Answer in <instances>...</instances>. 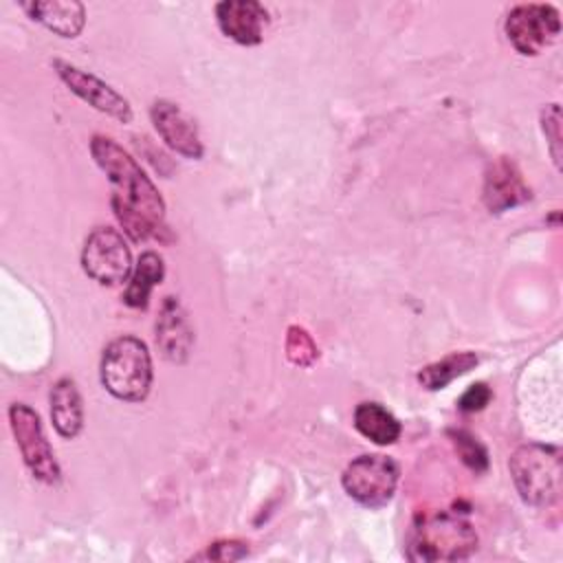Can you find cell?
Here are the masks:
<instances>
[{
  "label": "cell",
  "instance_id": "8992f818",
  "mask_svg": "<svg viewBox=\"0 0 563 563\" xmlns=\"http://www.w3.org/2000/svg\"><path fill=\"white\" fill-rule=\"evenodd\" d=\"M9 424L31 475L44 484H57L62 468L46 440L37 411L24 402H13L9 407Z\"/></svg>",
  "mask_w": 563,
  "mask_h": 563
},
{
  "label": "cell",
  "instance_id": "3957f363",
  "mask_svg": "<svg viewBox=\"0 0 563 563\" xmlns=\"http://www.w3.org/2000/svg\"><path fill=\"white\" fill-rule=\"evenodd\" d=\"M99 376L101 385L114 398L125 402L145 400L154 376L147 345L132 334H123L110 341L101 356Z\"/></svg>",
  "mask_w": 563,
  "mask_h": 563
},
{
  "label": "cell",
  "instance_id": "5b68a950",
  "mask_svg": "<svg viewBox=\"0 0 563 563\" xmlns=\"http://www.w3.org/2000/svg\"><path fill=\"white\" fill-rule=\"evenodd\" d=\"M398 464L380 453H365L352 460L343 475V490L365 508H383L391 501L398 486Z\"/></svg>",
  "mask_w": 563,
  "mask_h": 563
},
{
  "label": "cell",
  "instance_id": "30bf717a",
  "mask_svg": "<svg viewBox=\"0 0 563 563\" xmlns=\"http://www.w3.org/2000/svg\"><path fill=\"white\" fill-rule=\"evenodd\" d=\"M150 119L158 132V136L169 145L176 154L198 161L205 154L196 121L174 101L156 99L150 108Z\"/></svg>",
  "mask_w": 563,
  "mask_h": 563
},
{
  "label": "cell",
  "instance_id": "5bb4252c",
  "mask_svg": "<svg viewBox=\"0 0 563 563\" xmlns=\"http://www.w3.org/2000/svg\"><path fill=\"white\" fill-rule=\"evenodd\" d=\"M20 7L59 37H77L86 24V9L75 0H31Z\"/></svg>",
  "mask_w": 563,
  "mask_h": 563
},
{
  "label": "cell",
  "instance_id": "ac0fdd59",
  "mask_svg": "<svg viewBox=\"0 0 563 563\" xmlns=\"http://www.w3.org/2000/svg\"><path fill=\"white\" fill-rule=\"evenodd\" d=\"M477 363H479V358L475 352H468V350L451 352V354L442 356L440 361L424 365L416 378L424 389L438 391V389H444L449 383H453L457 376L471 372Z\"/></svg>",
  "mask_w": 563,
  "mask_h": 563
},
{
  "label": "cell",
  "instance_id": "6da1fadb",
  "mask_svg": "<svg viewBox=\"0 0 563 563\" xmlns=\"http://www.w3.org/2000/svg\"><path fill=\"white\" fill-rule=\"evenodd\" d=\"M90 154L110 180V205L123 233L134 242H169L165 200L141 165L117 141L101 134L92 136Z\"/></svg>",
  "mask_w": 563,
  "mask_h": 563
},
{
  "label": "cell",
  "instance_id": "4fadbf2b",
  "mask_svg": "<svg viewBox=\"0 0 563 563\" xmlns=\"http://www.w3.org/2000/svg\"><path fill=\"white\" fill-rule=\"evenodd\" d=\"M194 332L189 328L183 306L174 297H165L161 317L156 321V345L161 354L172 363H183L189 356Z\"/></svg>",
  "mask_w": 563,
  "mask_h": 563
},
{
  "label": "cell",
  "instance_id": "d6986e66",
  "mask_svg": "<svg viewBox=\"0 0 563 563\" xmlns=\"http://www.w3.org/2000/svg\"><path fill=\"white\" fill-rule=\"evenodd\" d=\"M286 356L292 365H299V367H310L319 352H317V345L312 341V336L299 328V325H290L288 328V334H286Z\"/></svg>",
  "mask_w": 563,
  "mask_h": 563
},
{
  "label": "cell",
  "instance_id": "52a82bcc",
  "mask_svg": "<svg viewBox=\"0 0 563 563\" xmlns=\"http://www.w3.org/2000/svg\"><path fill=\"white\" fill-rule=\"evenodd\" d=\"M508 42L519 55L532 57L550 46L561 33L559 9L545 2L517 4L504 22Z\"/></svg>",
  "mask_w": 563,
  "mask_h": 563
},
{
  "label": "cell",
  "instance_id": "ba28073f",
  "mask_svg": "<svg viewBox=\"0 0 563 563\" xmlns=\"http://www.w3.org/2000/svg\"><path fill=\"white\" fill-rule=\"evenodd\" d=\"M81 266L97 284L119 286L132 275V253L119 231L99 227L84 244Z\"/></svg>",
  "mask_w": 563,
  "mask_h": 563
},
{
  "label": "cell",
  "instance_id": "603a6c76",
  "mask_svg": "<svg viewBox=\"0 0 563 563\" xmlns=\"http://www.w3.org/2000/svg\"><path fill=\"white\" fill-rule=\"evenodd\" d=\"M490 398H493L490 387H488L486 383H475V385H471V387L462 394L457 407H460L462 411H466V413H473V411L484 409V407L490 402Z\"/></svg>",
  "mask_w": 563,
  "mask_h": 563
},
{
  "label": "cell",
  "instance_id": "e0dca14e",
  "mask_svg": "<svg viewBox=\"0 0 563 563\" xmlns=\"http://www.w3.org/2000/svg\"><path fill=\"white\" fill-rule=\"evenodd\" d=\"M165 277V264H163V257L154 251H145L132 275H130V282H128V288L123 292V301L125 306L130 308H136V310H143L147 308V301H150V295L152 290L163 282Z\"/></svg>",
  "mask_w": 563,
  "mask_h": 563
},
{
  "label": "cell",
  "instance_id": "7a4b0ae2",
  "mask_svg": "<svg viewBox=\"0 0 563 563\" xmlns=\"http://www.w3.org/2000/svg\"><path fill=\"white\" fill-rule=\"evenodd\" d=\"M475 550V528L453 512H429L418 517L407 537V559L418 563L464 561Z\"/></svg>",
  "mask_w": 563,
  "mask_h": 563
},
{
  "label": "cell",
  "instance_id": "2e32d148",
  "mask_svg": "<svg viewBox=\"0 0 563 563\" xmlns=\"http://www.w3.org/2000/svg\"><path fill=\"white\" fill-rule=\"evenodd\" d=\"M354 429L372 440L374 444L387 446L394 444L400 438V422L396 420V416L391 411H387L383 405L378 402H358L354 409Z\"/></svg>",
  "mask_w": 563,
  "mask_h": 563
},
{
  "label": "cell",
  "instance_id": "7c38bea8",
  "mask_svg": "<svg viewBox=\"0 0 563 563\" xmlns=\"http://www.w3.org/2000/svg\"><path fill=\"white\" fill-rule=\"evenodd\" d=\"M216 22L229 40L255 46L264 37L268 11L255 0H224L216 4Z\"/></svg>",
  "mask_w": 563,
  "mask_h": 563
},
{
  "label": "cell",
  "instance_id": "7402d4cb",
  "mask_svg": "<svg viewBox=\"0 0 563 563\" xmlns=\"http://www.w3.org/2000/svg\"><path fill=\"white\" fill-rule=\"evenodd\" d=\"M249 554V548L244 541L229 539V541H216L209 545V550L200 559H213V561H238Z\"/></svg>",
  "mask_w": 563,
  "mask_h": 563
},
{
  "label": "cell",
  "instance_id": "8fae6325",
  "mask_svg": "<svg viewBox=\"0 0 563 563\" xmlns=\"http://www.w3.org/2000/svg\"><path fill=\"white\" fill-rule=\"evenodd\" d=\"M482 200L490 213H504L530 200V187L523 183L519 167L510 158L499 156L488 165Z\"/></svg>",
  "mask_w": 563,
  "mask_h": 563
},
{
  "label": "cell",
  "instance_id": "ffe728a7",
  "mask_svg": "<svg viewBox=\"0 0 563 563\" xmlns=\"http://www.w3.org/2000/svg\"><path fill=\"white\" fill-rule=\"evenodd\" d=\"M451 438H453V444L462 457V462L475 471V473H482L486 471L488 466V453L486 449L477 442V438H473L468 431H451Z\"/></svg>",
  "mask_w": 563,
  "mask_h": 563
},
{
  "label": "cell",
  "instance_id": "9a60e30c",
  "mask_svg": "<svg viewBox=\"0 0 563 563\" xmlns=\"http://www.w3.org/2000/svg\"><path fill=\"white\" fill-rule=\"evenodd\" d=\"M51 420L55 431L73 440L84 427V402L73 378H59L51 389Z\"/></svg>",
  "mask_w": 563,
  "mask_h": 563
},
{
  "label": "cell",
  "instance_id": "9c48e42d",
  "mask_svg": "<svg viewBox=\"0 0 563 563\" xmlns=\"http://www.w3.org/2000/svg\"><path fill=\"white\" fill-rule=\"evenodd\" d=\"M53 68L59 75V79L70 88V92H75L81 101H86L99 112H106L108 117L121 123L132 121L130 101L123 95H119L110 84L101 81L92 73H86L64 59H53Z\"/></svg>",
  "mask_w": 563,
  "mask_h": 563
},
{
  "label": "cell",
  "instance_id": "277c9868",
  "mask_svg": "<svg viewBox=\"0 0 563 563\" xmlns=\"http://www.w3.org/2000/svg\"><path fill=\"white\" fill-rule=\"evenodd\" d=\"M519 497L537 508L552 506L561 495V453L548 444H523L508 460Z\"/></svg>",
  "mask_w": 563,
  "mask_h": 563
},
{
  "label": "cell",
  "instance_id": "44dd1931",
  "mask_svg": "<svg viewBox=\"0 0 563 563\" xmlns=\"http://www.w3.org/2000/svg\"><path fill=\"white\" fill-rule=\"evenodd\" d=\"M541 130L545 134L552 161L556 165V169H561V145H563V136H561V108L559 103H548L541 110Z\"/></svg>",
  "mask_w": 563,
  "mask_h": 563
}]
</instances>
